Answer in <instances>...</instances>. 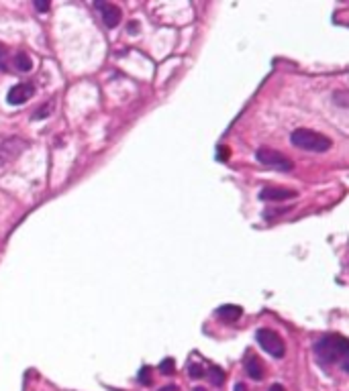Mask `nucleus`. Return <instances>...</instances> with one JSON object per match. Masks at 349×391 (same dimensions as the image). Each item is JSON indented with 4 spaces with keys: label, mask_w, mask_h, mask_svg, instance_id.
<instances>
[{
    "label": "nucleus",
    "mask_w": 349,
    "mask_h": 391,
    "mask_svg": "<svg viewBox=\"0 0 349 391\" xmlns=\"http://www.w3.org/2000/svg\"><path fill=\"white\" fill-rule=\"evenodd\" d=\"M347 351H349V342L341 334H327L314 344V353L323 365L341 361V358L347 357Z\"/></svg>",
    "instance_id": "obj_1"
},
{
    "label": "nucleus",
    "mask_w": 349,
    "mask_h": 391,
    "mask_svg": "<svg viewBox=\"0 0 349 391\" xmlns=\"http://www.w3.org/2000/svg\"><path fill=\"white\" fill-rule=\"evenodd\" d=\"M290 141L294 147H298V149H304V151H311V153H325L329 151L333 143L329 136H325L316 131H311V129H296L292 135H290Z\"/></svg>",
    "instance_id": "obj_2"
},
{
    "label": "nucleus",
    "mask_w": 349,
    "mask_h": 391,
    "mask_svg": "<svg viewBox=\"0 0 349 391\" xmlns=\"http://www.w3.org/2000/svg\"><path fill=\"white\" fill-rule=\"evenodd\" d=\"M29 143L18 135H0V167L13 163L27 151Z\"/></svg>",
    "instance_id": "obj_3"
},
{
    "label": "nucleus",
    "mask_w": 349,
    "mask_h": 391,
    "mask_svg": "<svg viewBox=\"0 0 349 391\" xmlns=\"http://www.w3.org/2000/svg\"><path fill=\"white\" fill-rule=\"evenodd\" d=\"M256 338H257L259 346L270 357H274V358H282L284 353H286V348H284V340H282V336L278 332H274L270 328H259L257 334H256Z\"/></svg>",
    "instance_id": "obj_4"
},
{
    "label": "nucleus",
    "mask_w": 349,
    "mask_h": 391,
    "mask_svg": "<svg viewBox=\"0 0 349 391\" xmlns=\"http://www.w3.org/2000/svg\"><path fill=\"white\" fill-rule=\"evenodd\" d=\"M256 157H257L259 163L268 165L272 169H278V171H290V169L294 167V163L288 159L286 155L276 151V149H270V147H261V149H257Z\"/></svg>",
    "instance_id": "obj_5"
},
{
    "label": "nucleus",
    "mask_w": 349,
    "mask_h": 391,
    "mask_svg": "<svg viewBox=\"0 0 349 391\" xmlns=\"http://www.w3.org/2000/svg\"><path fill=\"white\" fill-rule=\"evenodd\" d=\"M35 94V86L31 82H23V84H17L8 90L6 94V100L8 104H13V106H20V104H25L29 98H33Z\"/></svg>",
    "instance_id": "obj_6"
},
{
    "label": "nucleus",
    "mask_w": 349,
    "mask_h": 391,
    "mask_svg": "<svg viewBox=\"0 0 349 391\" xmlns=\"http://www.w3.org/2000/svg\"><path fill=\"white\" fill-rule=\"evenodd\" d=\"M259 198L263 202H284V200H292L296 198V192L294 189H288V187H263L259 192Z\"/></svg>",
    "instance_id": "obj_7"
},
{
    "label": "nucleus",
    "mask_w": 349,
    "mask_h": 391,
    "mask_svg": "<svg viewBox=\"0 0 349 391\" xmlns=\"http://www.w3.org/2000/svg\"><path fill=\"white\" fill-rule=\"evenodd\" d=\"M94 6H96V8L100 10V15H102V23L107 25L109 29H114L116 25L121 23V8H119V6L109 4V2H96Z\"/></svg>",
    "instance_id": "obj_8"
},
{
    "label": "nucleus",
    "mask_w": 349,
    "mask_h": 391,
    "mask_svg": "<svg viewBox=\"0 0 349 391\" xmlns=\"http://www.w3.org/2000/svg\"><path fill=\"white\" fill-rule=\"evenodd\" d=\"M241 306H233V304H227V306H220V308L217 310V318L225 320V322H235L241 318Z\"/></svg>",
    "instance_id": "obj_9"
},
{
    "label": "nucleus",
    "mask_w": 349,
    "mask_h": 391,
    "mask_svg": "<svg viewBox=\"0 0 349 391\" xmlns=\"http://www.w3.org/2000/svg\"><path fill=\"white\" fill-rule=\"evenodd\" d=\"M245 371H247V375L253 379V381H261L263 379V367H261L259 358L256 355H249L245 358Z\"/></svg>",
    "instance_id": "obj_10"
},
{
    "label": "nucleus",
    "mask_w": 349,
    "mask_h": 391,
    "mask_svg": "<svg viewBox=\"0 0 349 391\" xmlns=\"http://www.w3.org/2000/svg\"><path fill=\"white\" fill-rule=\"evenodd\" d=\"M13 63H15V68L18 71H31V68H33V61H31V57L25 53V51H18V53H15Z\"/></svg>",
    "instance_id": "obj_11"
},
{
    "label": "nucleus",
    "mask_w": 349,
    "mask_h": 391,
    "mask_svg": "<svg viewBox=\"0 0 349 391\" xmlns=\"http://www.w3.org/2000/svg\"><path fill=\"white\" fill-rule=\"evenodd\" d=\"M55 108V100H49L47 104H43V106H39L35 112H33V120H41V119H47V116L54 112Z\"/></svg>",
    "instance_id": "obj_12"
},
{
    "label": "nucleus",
    "mask_w": 349,
    "mask_h": 391,
    "mask_svg": "<svg viewBox=\"0 0 349 391\" xmlns=\"http://www.w3.org/2000/svg\"><path fill=\"white\" fill-rule=\"evenodd\" d=\"M208 373H210V381H213V385H220V383L225 381V373L220 371L219 367H210Z\"/></svg>",
    "instance_id": "obj_13"
},
{
    "label": "nucleus",
    "mask_w": 349,
    "mask_h": 391,
    "mask_svg": "<svg viewBox=\"0 0 349 391\" xmlns=\"http://www.w3.org/2000/svg\"><path fill=\"white\" fill-rule=\"evenodd\" d=\"M190 375L194 379H200V377H204V369L200 365H190Z\"/></svg>",
    "instance_id": "obj_14"
},
{
    "label": "nucleus",
    "mask_w": 349,
    "mask_h": 391,
    "mask_svg": "<svg viewBox=\"0 0 349 391\" xmlns=\"http://www.w3.org/2000/svg\"><path fill=\"white\" fill-rule=\"evenodd\" d=\"M160 369H162V373H172L174 371V361L172 358H165V361L160 365Z\"/></svg>",
    "instance_id": "obj_15"
},
{
    "label": "nucleus",
    "mask_w": 349,
    "mask_h": 391,
    "mask_svg": "<svg viewBox=\"0 0 349 391\" xmlns=\"http://www.w3.org/2000/svg\"><path fill=\"white\" fill-rule=\"evenodd\" d=\"M8 53H6V49L4 47H0V68L2 69H6L8 66H6V61H8V57H6Z\"/></svg>",
    "instance_id": "obj_16"
},
{
    "label": "nucleus",
    "mask_w": 349,
    "mask_h": 391,
    "mask_svg": "<svg viewBox=\"0 0 349 391\" xmlns=\"http://www.w3.org/2000/svg\"><path fill=\"white\" fill-rule=\"evenodd\" d=\"M35 8L41 10V13H45V10H49V4L47 2H35Z\"/></svg>",
    "instance_id": "obj_17"
},
{
    "label": "nucleus",
    "mask_w": 349,
    "mask_h": 391,
    "mask_svg": "<svg viewBox=\"0 0 349 391\" xmlns=\"http://www.w3.org/2000/svg\"><path fill=\"white\" fill-rule=\"evenodd\" d=\"M137 31H139V25H137V23H129V33H131V35H135Z\"/></svg>",
    "instance_id": "obj_18"
},
{
    "label": "nucleus",
    "mask_w": 349,
    "mask_h": 391,
    "mask_svg": "<svg viewBox=\"0 0 349 391\" xmlns=\"http://www.w3.org/2000/svg\"><path fill=\"white\" fill-rule=\"evenodd\" d=\"M335 96H337V100H339V104H341V106H345V100H343L345 92H339V94H335Z\"/></svg>",
    "instance_id": "obj_19"
},
{
    "label": "nucleus",
    "mask_w": 349,
    "mask_h": 391,
    "mask_svg": "<svg viewBox=\"0 0 349 391\" xmlns=\"http://www.w3.org/2000/svg\"><path fill=\"white\" fill-rule=\"evenodd\" d=\"M270 391H284V387L276 383V385H272V387H270Z\"/></svg>",
    "instance_id": "obj_20"
},
{
    "label": "nucleus",
    "mask_w": 349,
    "mask_h": 391,
    "mask_svg": "<svg viewBox=\"0 0 349 391\" xmlns=\"http://www.w3.org/2000/svg\"><path fill=\"white\" fill-rule=\"evenodd\" d=\"M160 391H176V385H167V387H162Z\"/></svg>",
    "instance_id": "obj_21"
},
{
    "label": "nucleus",
    "mask_w": 349,
    "mask_h": 391,
    "mask_svg": "<svg viewBox=\"0 0 349 391\" xmlns=\"http://www.w3.org/2000/svg\"><path fill=\"white\" fill-rule=\"evenodd\" d=\"M237 391H245V385H243V383H239V385H237Z\"/></svg>",
    "instance_id": "obj_22"
},
{
    "label": "nucleus",
    "mask_w": 349,
    "mask_h": 391,
    "mask_svg": "<svg viewBox=\"0 0 349 391\" xmlns=\"http://www.w3.org/2000/svg\"><path fill=\"white\" fill-rule=\"evenodd\" d=\"M194 391H204V389H200V387H198V389H194Z\"/></svg>",
    "instance_id": "obj_23"
}]
</instances>
